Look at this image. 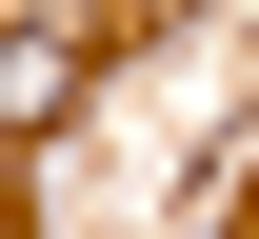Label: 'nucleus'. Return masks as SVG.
Segmentation results:
<instances>
[{"label": "nucleus", "mask_w": 259, "mask_h": 239, "mask_svg": "<svg viewBox=\"0 0 259 239\" xmlns=\"http://www.w3.org/2000/svg\"><path fill=\"white\" fill-rule=\"evenodd\" d=\"M0 239H20V219H0Z\"/></svg>", "instance_id": "nucleus-2"}, {"label": "nucleus", "mask_w": 259, "mask_h": 239, "mask_svg": "<svg viewBox=\"0 0 259 239\" xmlns=\"http://www.w3.org/2000/svg\"><path fill=\"white\" fill-rule=\"evenodd\" d=\"M60 100H80V40H60V20H20V40H0V139H40Z\"/></svg>", "instance_id": "nucleus-1"}]
</instances>
